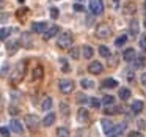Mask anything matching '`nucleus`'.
<instances>
[{
  "mask_svg": "<svg viewBox=\"0 0 146 137\" xmlns=\"http://www.w3.org/2000/svg\"><path fill=\"white\" fill-rule=\"evenodd\" d=\"M72 35H71V32H63L60 35V38L57 39V46L60 49H69L71 44H72Z\"/></svg>",
  "mask_w": 146,
  "mask_h": 137,
  "instance_id": "obj_1",
  "label": "nucleus"
},
{
  "mask_svg": "<svg viewBox=\"0 0 146 137\" xmlns=\"http://www.w3.org/2000/svg\"><path fill=\"white\" fill-rule=\"evenodd\" d=\"M110 35H111L110 25H107V24H99V25L96 27V36H98V38L105 39V38H108Z\"/></svg>",
  "mask_w": 146,
  "mask_h": 137,
  "instance_id": "obj_2",
  "label": "nucleus"
},
{
  "mask_svg": "<svg viewBox=\"0 0 146 137\" xmlns=\"http://www.w3.org/2000/svg\"><path fill=\"white\" fill-rule=\"evenodd\" d=\"M24 74H25V61H21V63L17 65L16 71H14L13 77H11V82H13V84L21 82V80H22V77H24Z\"/></svg>",
  "mask_w": 146,
  "mask_h": 137,
  "instance_id": "obj_3",
  "label": "nucleus"
},
{
  "mask_svg": "<svg viewBox=\"0 0 146 137\" xmlns=\"http://www.w3.org/2000/svg\"><path fill=\"white\" fill-rule=\"evenodd\" d=\"M58 88H60L61 93L69 95V93H72V90H74V82L69 80V79H61L60 82H58Z\"/></svg>",
  "mask_w": 146,
  "mask_h": 137,
  "instance_id": "obj_4",
  "label": "nucleus"
},
{
  "mask_svg": "<svg viewBox=\"0 0 146 137\" xmlns=\"http://www.w3.org/2000/svg\"><path fill=\"white\" fill-rule=\"evenodd\" d=\"M90 11L93 14H101L104 11V3H102V0H90Z\"/></svg>",
  "mask_w": 146,
  "mask_h": 137,
  "instance_id": "obj_5",
  "label": "nucleus"
},
{
  "mask_svg": "<svg viewBox=\"0 0 146 137\" xmlns=\"http://www.w3.org/2000/svg\"><path fill=\"white\" fill-rule=\"evenodd\" d=\"M25 124L29 126V129H36V126L39 124V118H38V115H35V114H29L25 117Z\"/></svg>",
  "mask_w": 146,
  "mask_h": 137,
  "instance_id": "obj_6",
  "label": "nucleus"
},
{
  "mask_svg": "<svg viewBox=\"0 0 146 137\" xmlns=\"http://www.w3.org/2000/svg\"><path fill=\"white\" fill-rule=\"evenodd\" d=\"M57 35H58V25H49L47 30L42 33V38H44V41H49L50 38H55Z\"/></svg>",
  "mask_w": 146,
  "mask_h": 137,
  "instance_id": "obj_7",
  "label": "nucleus"
},
{
  "mask_svg": "<svg viewBox=\"0 0 146 137\" xmlns=\"http://www.w3.org/2000/svg\"><path fill=\"white\" fill-rule=\"evenodd\" d=\"M19 44L22 46V47H32V44H33L32 35H30L29 32H24L19 38Z\"/></svg>",
  "mask_w": 146,
  "mask_h": 137,
  "instance_id": "obj_8",
  "label": "nucleus"
},
{
  "mask_svg": "<svg viewBox=\"0 0 146 137\" xmlns=\"http://www.w3.org/2000/svg\"><path fill=\"white\" fill-rule=\"evenodd\" d=\"M10 131H13V132H16V134H22L24 132L22 123H21L19 120H16V118H13V120L10 121Z\"/></svg>",
  "mask_w": 146,
  "mask_h": 137,
  "instance_id": "obj_9",
  "label": "nucleus"
},
{
  "mask_svg": "<svg viewBox=\"0 0 146 137\" xmlns=\"http://www.w3.org/2000/svg\"><path fill=\"white\" fill-rule=\"evenodd\" d=\"M88 71L91 74H101L102 71H104V66H102V63H99V61H91V63L88 65Z\"/></svg>",
  "mask_w": 146,
  "mask_h": 137,
  "instance_id": "obj_10",
  "label": "nucleus"
},
{
  "mask_svg": "<svg viewBox=\"0 0 146 137\" xmlns=\"http://www.w3.org/2000/svg\"><path fill=\"white\" fill-rule=\"evenodd\" d=\"M101 124H102V131H104L105 134H111V129H113V126H115L113 121L108 120V118H102Z\"/></svg>",
  "mask_w": 146,
  "mask_h": 137,
  "instance_id": "obj_11",
  "label": "nucleus"
},
{
  "mask_svg": "<svg viewBox=\"0 0 146 137\" xmlns=\"http://www.w3.org/2000/svg\"><path fill=\"white\" fill-rule=\"evenodd\" d=\"M19 47H21L19 39H17V41H8V44H7V51H8L10 55H14L17 51H19Z\"/></svg>",
  "mask_w": 146,
  "mask_h": 137,
  "instance_id": "obj_12",
  "label": "nucleus"
},
{
  "mask_svg": "<svg viewBox=\"0 0 146 137\" xmlns=\"http://www.w3.org/2000/svg\"><path fill=\"white\" fill-rule=\"evenodd\" d=\"M47 27L49 25L46 22H33L32 24V30L35 33H44L46 30H47Z\"/></svg>",
  "mask_w": 146,
  "mask_h": 137,
  "instance_id": "obj_13",
  "label": "nucleus"
},
{
  "mask_svg": "<svg viewBox=\"0 0 146 137\" xmlns=\"http://www.w3.org/2000/svg\"><path fill=\"white\" fill-rule=\"evenodd\" d=\"M55 120H57V117H55V114H47L44 117V120H42V124H44L46 128H49V126H52V124L55 123Z\"/></svg>",
  "mask_w": 146,
  "mask_h": 137,
  "instance_id": "obj_14",
  "label": "nucleus"
},
{
  "mask_svg": "<svg viewBox=\"0 0 146 137\" xmlns=\"http://www.w3.org/2000/svg\"><path fill=\"white\" fill-rule=\"evenodd\" d=\"M88 118H90L88 110H85V109H79V112H77V120H79L80 123H86Z\"/></svg>",
  "mask_w": 146,
  "mask_h": 137,
  "instance_id": "obj_15",
  "label": "nucleus"
},
{
  "mask_svg": "<svg viewBox=\"0 0 146 137\" xmlns=\"http://www.w3.org/2000/svg\"><path fill=\"white\" fill-rule=\"evenodd\" d=\"M118 96H119L121 101H127V99L130 98V90L126 88V87H121L119 92H118Z\"/></svg>",
  "mask_w": 146,
  "mask_h": 137,
  "instance_id": "obj_16",
  "label": "nucleus"
},
{
  "mask_svg": "<svg viewBox=\"0 0 146 137\" xmlns=\"http://www.w3.org/2000/svg\"><path fill=\"white\" fill-rule=\"evenodd\" d=\"M143 107H145V104H143V101H140V99L133 101V102H132V106H130V109H132L133 114H140V112L143 110Z\"/></svg>",
  "mask_w": 146,
  "mask_h": 137,
  "instance_id": "obj_17",
  "label": "nucleus"
},
{
  "mask_svg": "<svg viewBox=\"0 0 146 137\" xmlns=\"http://www.w3.org/2000/svg\"><path fill=\"white\" fill-rule=\"evenodd\" d=\"M132 66L133 70H140V68L145 66V57H135L132 60Z\"/></svg>",
  "mask_w": 146,
  "mask_h": 137,
  "instance_id": "obj_18",
  "label": "nucleus"
},
{
  "mask_svg": "<svg viewBox=\"0 0 146 137\" xmlns=\"http://www.w3.org/2000/svg\"><path fill=\"white\" fill-rule=\"evenodd\" d=\"M123 57H124V60H126V61H132L133 58L137 57V52L133 51V49H126L124 54H123Z\"/></svg>",
  "mask_w": 146,
  "mask_h": 137,
  "instance_id": "obj_19",
  "label": "nucleus"
},
{
  "mask_svg": "<svg viewBox=\"0 0 146 137\" xmlns=\"http://www.w3.org/2000/svg\"><path fill=\"white\" fill-rule=\"evenodd\" d=\"M135 10H137L135 3H133V2H129V3H126V5H124L123 13H124V14H133V13H135Z\"/></svg>",
  "mask_w": 146,
  "mask_h": 137,
  "instance_id": "obj_20",
  "label": "nucleus"
},
{
  "mask_svg": "<svg viewBox=\"0 0 146 137\" xmlns=\"http://www.w3.org/2000/svg\"><path fill=\"white\" fill-rule=\"evenodd\" d=\"M118 87V82L115 79H105L102 82V88H116Z\"/></svg>",
  "mask_w": 146,
  "mask_h": 137,
  "instance_id": "obj_21",
  "label": "nucleus"
},
{
  "mask_svg": "<svg viewBox=\"0 0 146 137\" xmlns=\"http://www.w3.org/2000/svg\"><path fill=\"white\" fill-rule=\"evenodd\" d=\"M129 32H130V35H138V32H140V27H138V21H135L133 19L132 22H130V27H129Z\"/></svg>",
  "mask_w": 146,
  "mask_h": 137,
  "instance_id": "obj_22",
  "label": "nucleus"
},
{
  "mask_svg": "<svg viewBox=\"0 0 146 137\" xmlns=\"http://www.w3.org/2000/svg\"><path fill=\"white\" fill-rule=\"evenodd\" d=\"M42 74H44V70H42V66H36L35 70H33V73H32V77L35 80H39L42 77Z\"/></svg>",
  "mask_w": 146,
  "mask_h": 137,
  "instance_id": "obj_23",
  "label": "nucleus"
},
{
  "mask_svg": "<svg viewBox=\"0 0 146 137\" xmlns=\"http://www.w3.org/2000/svg\"><path fill=\"white\" fill-rule=\"evenodd\" d=\"M52 104H54L52 98H50V96H47V98L42 99V102H41V109H42V110H49V109L52 107Z\"/></svg>",
  "mask_w": 146,
  "mask_h": 137,
  "instance_id": "obj_24",
  "label": "nucleus"
},
{
  "mask_svg": "<svg viewBox=\"0 0 146 137\" xmlns=\"http://www.w3.org/2000/svg\"><path fill=\"white\" fill-rule=\"evenodd\" d=\"M69 129H68L66 126H60L57 129V137H69Z\"/></svg>",
  "mask_w": 146,
  "mask_h": 137,
  "instance_id": "obj_25",
  "label": "nucleus"
},
{
  "mask_svg": "<svg viewBox=\"0 0 146 137\" xmlns=\"http://www.w3.org/2000/svg\"><path fill=\"white\" fill-rule=\"evenodd\" d=\"M10 33H11L10 27H3V29H0V41H5V39L10 36Z\"/></svg>",
  "mask_w": 146,
  "mask_h": 137,
  "instance_id": "obj_26",
  "label": "nucleus"
},
{
  "mask_svg": "<svg viewBox=\"0 0 146 137\" xmlns=\"http://www.w3.org/2000/svg\"><path fill=\"white\" fill-rule=\"evenodd\" d=\"M82 52H83V57H85V58H91L93 54H94V51H93L91 46H83Z\"/></svg>",
  "mask_w": 146,
  "mask_h": 137,
  "instance_id": "obj_27",
  "label": "nucleus"
},
{
  "mask_svg": "<svg viewBox=\"0 0 146 137\" xmlns=\"http://www.w3.org/2000/svg\"><path fill=\"white\" fill-rule=\"evenodd\" d=\"M119 112H121V109L119 107H115L113 104L107 106V109H105V114H110V115H118Z\"/></svg>",
  "mask_w": 146,
  "mask_h": 137,
  "instance_id": "obj_28",
  "label": "nucleus"
},
{
  "mask_svg": "<svg viewBox=\"0 0 146 137\" xmlns=\"http://www.w3.org/2000/svg\"><path fill=\"white\" fill-rule=\"evenodd\" d=\"M124 131H126V123H119V124H116V126H113L111 132L113 134H123Z\"/></svg>",
  "mask_w": 146,
  "mask_h": 137,
  "instance_id": "obj_29",
  "label": "nucleus"
},
{
  "mask_svg": "<svg viewBox=\"0 0 146 137\" xmlns=\"http://www.w3.org/2000/svg\"><path fill=\"white\" fill-rule=\"evenodd\" d=\"M69 55H71V58L77 60L80 57V49L79 47H69Z\"/></svg>",
  "mask_w": 146,
  "mask_h": 137,
  "instance_id": "obj_30",
  "label": "nucleus"
},
{
  "mask_svg": "<svg viewBox=\"0 0 146 137\" xmlns=\"http://www.w3.org/2000/svg\"><path fill=\"white\" fill-rule=\"evenodd\" d=\"M88 104L91 106L93 109H99L101 107V101L98 98H88Z\"/></svg>",
  "mask_w": 146,
  "mask_h": 137,
  "instance_id": "obj_31",
  "label": "nucleus"
},
{
  "mask_svg": "<svg viewBox=\"0 0 146 137\" xmlns=\"http://www.w3.org/2000/svg\"><path fill=\"white\" fill-rule=\"evenodd\" d=\"M80 85H82V88H93V87H94V82H93V80H88V79H82L80 80Z\"/></svg>",
  "mask_w": 146,
  "mask_h": 137,
  "instance_id": "obj_32",
  "label": "nucleus"
},
{
  "mask_svg": "<svg viewBox=\"0 0 146 137\" xmlns=\"http://www.w3.org/2000/svg\"><path fill=\"white\" fill-rule=\"evenodd\" d=\"M126 41H127V36H126V35H121L119 38H116V41H115V46H116V47H121V46L126 44Z\"/></svg>",
  "mask_w": 146,
  "mask_h": 137,
  "instance_id": "obj_33",
  "label": "nucleus"
},
{
  "mask_svg": "<svg viewBox=\"0 0 146 137\" xmlns=\"http://www.w3.org/2000/svg\"><path fill=\"white\" fill-rule=\"evenodd\" d=\"M113 102H115V98H113V96H110V95H107V96H104V99L101 101V104L110 106V104H113Z\"/></svg>",
  "mask_w": 146,
  "mask_h": 137,
  "instance_id": "obj_34",
  "label": "nucleus"
},
{
  "mask_svg": "<svg viewBox=\"0 0 146 137\" xmlns=\"http://www.w3.org/2000/svg\"><path fill=\"white\" fill-rule=\"evenodd\" d=\"M99 54H101L102 57H105V58L110 57V51H108L107 46H101V47H99Z\"/></svg>",
  "mask_w": 146,
  "mask_h": 137,
  "instance_id": "obj_35",
  "label": "nucleus"
},
{
  "mask_svg": "<svg viewBox=\"0 0 146 137\" xmlns=\"http://www.w3.org/2000/svg\"><path fill=\"white\" fill-rule=\"evenodd\" d=\"M60 65H61V70H63V73H68V71H69V65H68V60H66V58H60Z\"/></svg>",
  "mask_w": 146,
  "mask_h": 137,
  "instance_id": "obj_36",
  "label": "nucleus"
},
{
  "mask_svg": "<svg viewBox=\"0 0 146 137\" xmlns=\"http://www.w3.org/2000/svg\"><path fill=\"white\" fill-rule=\"evenodd\" d=\"M76 99H77V102H79V104H85V102H88V98H86L85 95H82V93H79Z\"/></svg>",
  "mask_w": 146,
  "mask_h": 137,
  "instance_id": "obj_37",
  "label": "nucleus"
},
{
  "mask_svg": "<svg viewBox=\"0 0 146 137\" xmlns=\"http://www.w3.org/2000/svg\"><path fill=\"white\" fill-rule=\"evenodd\" d=\"M60 109H61V114H63V115L69 114V107H68V104H64V102H61V104H60Z\"/></svg>",
  "mask_w": 146,
  "mask_h": 137,
  "instance_id": "obj_38",
  "label": "nucleus"
},
{
  "mask_svg": "<svg viewBox=\"0 0 146 137\" xmlns=\"http://www.w3.org/2000/svg\"><path fill=\"white\" fill-rule=\"evenodd\" d=\"M0 136L2 137H10V129L8 128H0Z\"/></svg>",
  "mask_w": 146,
  "mask_h": 137,
  "instance_id": "obj_39",
  "label": "nucleus"
},
{
  "mask_svg": "<svg viewBox=\"0 0 146 137\" xmlns=\"http://www.w3.org/2000/svg\"><path fill=\"white\" fill-rule=\"evenodd\" d=\"M58 14H60V11H58V8H50V17L52 19H57Z\"/></svg>",
  "mask_w": 146,
  "mask_h": 137,
  "instance_id": "obj_40",
  "label": "nucleus"
},
{
  "mask_svg": "<svg viewBox=\"0 0 146 137\" xmlns=\"http://www.w3.org/2000/svg\"><path fill=\"white\" fill-rule=\"evenodd\" d=\"M140 47H141L143 51H146V35H143L141 38H140Z\"/></svg>",
  "mask_w": 146,
  "mask_h": 137,
  "instance_id": "obj_41",
  "label": "nucleus"
},
{
  "mask_svg": "<svg viewBox=\"0 0 146 137\" xmlns=\"http://www.w3.org/2000/svg\"><path fill=\"white\" fill-rule=\"evenodd\" d=\"M129 137H143V134L138 131H132V132H129Z\"/></svg>",
  "mask_w": 146,
  "mask_h": 137,
  "instance_id": "obj_42",
  "label": "nucleus"
},
{
  "mask_svg": "<svg viewBox=\"0 0 146 137\" xmlns=\"http://www.w3.org/2000/svg\"><path fill=\"white\" fill-rule=\"evenodd\" d=\"M74 11H79V13H82V11H83V5L76 3V5H74Z\"/></svg>",
  "mask_w": 146,
  "mask_h": 137,
  "instance_id": "obj_43",
  "label": "nucleus"
},
{
  "mask_svg": "<svg viewBox=\"0 0 146 137\" xmlns=\"http://www.w3.org/2000/svg\"><path fill=\"white\" fill-rule=\"evenodd\" d=\"M140 82H141L143 87H146V73H143L141 76H140Z\"/></svg>",
  "mask_w": 146,
  "mask_h": 137,
  "instance_id": "obj_44",
  "label": "nucleus"
},
{
  "mask_svg": "<svg viewBox=\"0 0 146 137\" xmlns=\"http://www.w3.org/2000/svg\"><path fill=\"white\" fill-rule=\"evenodd\" d=\"M10 112H11V115H17L19 114V109L17 107H10Z\"/></svg>",
  "mask_w": 146,
  "mask_h": 137,
  "instance_id": "obj_45",
  "label": "nucleus"
},
{
  "mask_svg": "<svg viewBox=\"0 0 146 137\" xmlns=\"http://www.w3.org/2000/svg\"><path fill=\"white\" fill-rule=\"evenodd\" d=\"M111 3H113L115 8H118V7H119V0H111Z\"/></svg>",
  "mask_w": 146,
  "mask_h": 137,
  "instance_id": "obj_46",
  "label": "nucleus"
},
{
  "mask_svg": "<svg viewBox=\"0 0 146 137\" xmlns=\"http://www.w3.org/2000/svg\"><path fill=\"white\" fill-rule=\"evenodd\" d=\"M8 19V14H2L0 13V21H7Z\"/></svg>",
  "mask_w": 146,
  "mask_h": 137,
  "instance_id": "obj_47",
  "label": "nucleus"
},
{
  "mask_svg": "<svg viewBox=\"0 0 146 137\" xmlns=\"http://www.w3.org/2000/svg\"><path fill=\"white\" fill-rule=\"evenodd\" d=\"M7 71H8V65H5L3 70H2V73H7Z\"/></svg>",
  "mask_w": 146,
  "mask_h": 137,
  "instance_id": "obj_48",
  "label": "nucleus"
},
{
  "mask_svg": "<svg viewBox=\"0 0 146 137\" xmlns=\"http://www.w3.org/2000/svg\"><path fill=\"white\" fill-rule=\"evenodd\" d=\"M17 2H19V3H24V2H25V0H17Z\"/></svg>",
  "mask_w": 146,
  "mask_h": 137,
  "instance_id": "obj_49",
  "label": "nucleus"
},
{
  "mask_svg": "<svg viewBox=\"0 0 146 137\" xmlns=\"http://www.w3.org/2000/svg\"><path fill=\"white\" fill-rule=\"evenodd\" d=\"M145 11H146V2H145Z\"/></svg>",
  "mask_w": 146,
  "mask_h": 137,
  "instance_id": "obj_50",
  "label": "nucleus"
},
{
  "mask_svg": "<svg viewBox=\"0 0 146 137\" xmlns=\"http://www.w3.org/2000/svg\"><path fill=\"white\" fill-rule=\"evenodd\" d=\"M77 2H83V0H77Z\"/></svg>",
  "mask_w": 146,
  "mask_h": 137,
  "instance_id": "obj_51",
  "label": "nucleus"
},
{
  "mask_svg": "<svg viewBox=\"0 0 146 137\" xmlns=\"http://www.w3.org/2000/svg\"><path fill=\"white\" fill-rule=\"evenodd\" d=\"M111 137H118V136H111Z\"/></svg>",
  "mask_w": 146,
  "mask_h": 137,
  "instance_id": "obj_52",
  "label": "nucleus"
},
{
  "mask_svg": "<svg viewBox=\"0 0 146 137\" xmlns=\"http://www.w3.org/2000/svg\"><path fill=\"white\" fill-rule=\"evenodd\" d=\"M145 25H146V21H145Z\"/></svg>",
  "mask_w": 146,
  "mask_h": 137,
  "instance_id": "obj_53",
  "label": "nucleus"
}]
</instances>
